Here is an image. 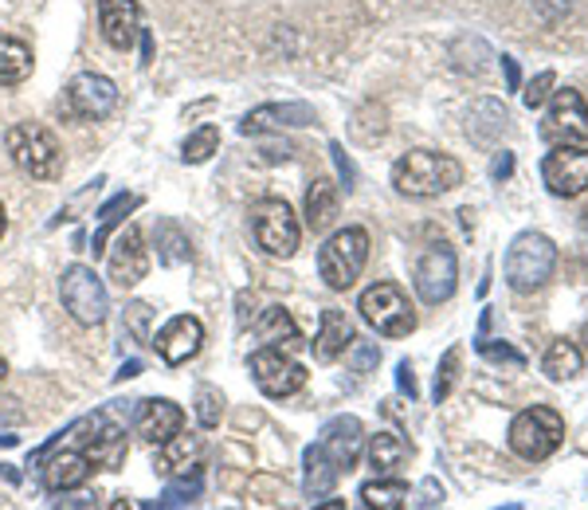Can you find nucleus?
Segmentation results:
<instances>
[{
  "mask_svg": "<svg viewBox=\"0 0 588 510\" xmlns=\"http://www.w3.org/2000/svg\"><path fill=\"white\" fill-rule=\"evenodd\" d=\"M32 47L17 36H0V87H20L32 75Z\"/></svg>",
  "mask_w": 588,
  "mask_h": 510,
  "instance_id": "25",
  "label": "nucleus"
},
{
  "mask_svg": "<svg viewBox=\"0 0 588 510\" xmlns=\"http://www.w3.org/2000/svg\"><path fill=\"white\" fill-rule=\"evenodd\" d=\"M251 232H255V243L275 260H291L298 251V240H303V228L294 220L291 205L279 197H263L251 208Z\"/></svg>",
  "mask_w": 588,
  "mask_h": 510,
  "instance_id": "8",
  "label": "nucleus"
},
{
  "mask_svg": "<svg viewBox=\"0 0 588 510\" xmlns=\"http://www.w3.org/2000/svg\"><path fill=\"white\" fill-rule=\"evenodd\" d=\"M200 452H205L200 436H185V428H181L177 436H170L165 444H161L157 471L161 475H185V471H193V467H200Z\"/></svg>",
  "mask_w": 588,
  "mask_h": 510,
  "instance_id": "23",
  "label": "nucleus"
},
{
  "mask_svg": "<svg viewBox=\"0 0 588 510\" xmlns=\"http://www.w3.org/2000/svg\"><path fill=\"white\" fill-rule=\"evenodd\" d=\"M311 102H268V107H255L248 118L240 122L243 134H268V130H298V126H314Z\"/></svg>",
  "mask_w": 588,
  "mask_h": 510,
  "instance_id": "17",
  "label": "nucleus"
},
{
  "mask_svg": "<svg viewBox=\"0 0 588 510\" xmlns=\"http://www.w3.org/2000/svg\"><path fill=\"white\" fill-rule=\"evenodd\" d=\"M409 456H412V448L396 432H377L373 444H369V464H373L377 475H392L396 467H404Z\"/></svg>",
  "mask_w": 588,
  "mask_h": 510,
  "instance_id": "29",
  "label": "nucleus"
},
{
  "mask_svg": "<svg viewBox=\"0 0 588 510\" xmlns=\"http://www.w3.org/2000/svg\"><path fill=\"white\" fill-rule=\"evenodd\" d=\"M138 373H142V361H126V366L122 369H118V381H126V377H138Z\"/></svg>",
  "mask_w": 588,
  "mask_h": 510,
  "instance_id": "43",
  "label": "nucleus"
},
{
  "mask_svg": "<svg viewBox=\"0 0 588 510\" xmlns=\"http://www.w3.org/2000/svg\"><path fill=\"white\" fill-rule=\"evenodd\" d=\"M200 346H205V326H200V318H193V314H177V318H170V323L153 334V349H157L161 361H170V366L193 361L196 354H200Z\"/></svg>",
  "mask_w": 588,
  "mask_h": 510,
  "instance_id": "13",
  "label": "nucleus"
},
{
  "mask_svg": "<svg viewBox=\"0 0 588 510\" xmlns=\"http://www.w3.org/2000/svg\"><path fill=\"white\" fill-rule=\"evenodd\" d=\"M553 83H557V75H553V72H542L534 83H530L526 90H522V102H526L530 110H542L545 102H549V95H553Z\"/></svg>",
  "mask_w": 588,
  "mask_h": 510,
  "instance_id": "36",
  "label": "nucleus"
},
{
  "mask_svg": "<svg viewBox=\"0 0 588 510\" xmlns=\"http://www.w3.org/2000/svg\"><path fill=\"white\" fill-rule=\"evenodd\" d=\"M479 354H482V358H490V361H507V366H514V369L526 366V361H522V354H518V349H510L507 341H502V346H490V341L479 338Z\"/></svg>",
  "mask_w": 588,
  "mask_h": 510,
  "instance_id": "38",
  "label": "nucleus"
},
{
  "mask_svg": "<svg viewBox=\"0 0 588 510\" xmlns=\"http://www.w3.org/2000/svg\"><path fill=\"white\" fill-rule=\"evenodd\" d=\"M216 150H220V130H216V126H200V130L188 134L185 145H181V162L200 165V162H208Z\"/></svg>",
  "mask_w": 588,
  "mask_h": 510,
  "instance_id": "33",
  "label": "nucleus"
},
{
  "mask_svg": "<svg viewBox=\"0 0 588 510\" xmlns=\"http://www.w3.org/2000/svg\"><path fill=\"white\" fill-rule=\"evenodd\" d=\"M142 205V197H134V193H118L115 200H107V205L98 208V228H95V240H90V251H95V260L107 251V240L110 232H115L118 225L126 220V213H134V208Z\"/></svg>",
  "mask_w": 588,
  "mask_h": 510,
  "instance_id": "27",
  "label": "nucleus"
},
{
  "mask_svg": "<svg viewBox=\"0 0 588 510\" xmlns=\"http://www.w3.org/2000/svg\"><path fill=\"white\" fill-rule=\"evenodd\" d=\"M353 341V323H349L341 311H322V330L314 338V358L318 361H334L341 358Z\"/></svg>",
  "mask_w": 588,
  "mask_h": 510,
  "instance_id": "24",
  "label": "nucleus"
},
{
  "mask_svg": "<svg viewBox=\"0 0 588 510\" xmlns=\"http://www.w3.org/2000/svg\"><path fill=\"white\" fill-rule=\"evenodd\" d=\"M255 338L263 341V346H279V349H291L303 341V334H298V326H294V318L283 311V306H268L263 311V318L255 323Z\"/></svg>",
  "mask_w": 588,
  "mask_h": 510,
  "instance_id": "26",
  "label": "nucleus"
},
{
  "mask_svg": "<svg viewBox=\"0 0 588 510\" xmlns=\"http://www.w3.org/2000/svg\"><path fill=\"white\" fill-rule=\"evenodd\" d=\"M542 181L553 197H580L588 188V150L585 145H557L553 153H545Z\"/></svg>",
  "mask_w": 588,
  "mask_h": 510,
  "instance_id": "12",
  "label": "nucleus"
},
{
  "mask_svg": "<svg viewBox=\"0 0 588 510\" xmlns=\"http://www.w3.org/2000/svg\"><path fill=\"white\" fill-rule=\"evenodd\" d=\"M251 377H255V386L263 397L271 401H283V397H294L298 389L306 386V369L279 346H263L255 349V358H251Z\"/></svg>",
  "mask_w": 588,
  "mask_h": 510,
  "instance_id": "9",
  "label": "nucleus"
},
{
  "mask_svg": "<svg viewBox=\"0 0 588 510\" xmlns=\"http://www.w3.org/2000/svg\"><path fill=\"white\" fill-rule=\"evenodd\" d=\"M553 268H557V248H553V240L542 232L518 236L507 251V263H502L507 283L514 286L518 295H530V291H537V286L549 283Z\"/></svg>",
  "mask_w": 588,
  "mask_h": 510,
  "instance_id": "3",
  "label": "nucleus"
},
{
  "mask_svg": "<svg viewBox=\"0 0 588 510\" xmlns=\"http://www.w3.org/2000/svg\"><path fill=\"white\" fill-rule=\"evenodd\" d=\"M98 32L115 52H130L142 36V9L138 0H98Z\"/></svg>",
  "mask_w": 588,
  "mask_h": 510,
  "instance_id": "14",
  "label": "nucleus"
},
{
  "mask_svg": "<svg viewBox=\"0 0 588 510\" xmlns=\"http://www.w3.org/2000/svg\"><path fill=\"white\" fill-rule=\"evenodd\" d=\"M392 185L404 197H439V193L464 185V165L455 162L451 153L412 150L392 165Z\"/></svg>",
  "mask_w": 588,
  "mask_h": 510,
  "instance_id": "1",
  "label": "nucleus"
},
{
  "mask_svg": "<svg viewBox=\"0 0 588 510\" xmlns=\"http://www.w3.org/2000/svg\"><path fill=\"white\" fill-rule=\"evenodd\" d=\"M502 72H507V87L510 90H522V72H518V63L510 55H502Z\"/></svg>",
  "mask_w": 588,
  "mask_h": 510,
  "instance_id": "42",
  "label": "nucleus"
},
{
  "mask_svg": "<svg viewBox=\"0 0 588 510\" xmlns=\"http://www.w3.org/2000/svg\"><path fill=\"white\" fill-rule=\"evenodd\" d=\"M396 386H401L409 397H416V377H412V366H409V361H401V369H396Z\"/></svg>",
  "mask_w": 588,
  "mask_h": 510,
  "instance_id": "41",
  "label": "nucleus"
},
{
  "mask_svg": "<svg viewBox=\"0 0 588 510\" xmlns=\"http://www.w3.org/2000/svg\"><path fill=\"white\" fill-rule=\"evenodd\" d=\"M361 440H366V428H361L357 416H334V421L322 428L318 444L330 452L334 464H338L341 471H353L357 456H361Z\"/></svg>",
  "mask_w": 588,
  "mask_h": 510,
  "instance_id": "19",
  "label": "nucleus"
},
{
  "mask_svg": "<svg viewBox=\"0 0 588 510\" xmlns=\"http://www.w3.org/2000/svg\"><path fill=\"white\" fill-rule=\"evenodd\" d=\"M224 416V397L220 389L213 386H200L196 389V421H200V428H216Z\"/></svg>",
  "mask_w": 588,
  "mask_h": 510,
  "instance_id": "34",
  "label": "nucleus"
},
{
  "mask_svg": "<svg viewBox=\"0 0 588 510\" xmlns=\"http://www.w3.org/2000/svg\"><path fill=\"white\" fill-rule=\"evenodd\" d=\"M4 373H9V369H4V358H0V386H4Z\"/></svg>",
  "mask_w": 588,
  "mask_h": 510,
  "instance_id": "45",
  "label": "nucleus"
},
{
  "mask_svg": "<svg viewBox=\"0 0 588 510\" xmlns=\"http://www.w3.org/2000/svg\"><path fill=\"white\" fill-rule=\"evenodd\" d=\"M542 369H545V377H549V381H573V377L585 369V358H580V349L573 346V341L562 338V341H553V346H549Z\"/></svg>",
  "mask_w": 588,
  "mask_h": 510,
  "instance_id": "30",
  "label": "nucleus"
},
{
  "mask_svg": "<svg viewBox=\"0 0 588 510\" xmlns=\"http://www.w3.org/2000/svg\"><path fill=\"white\" fill-rule=\"evenodd\" d=\"M349 358H353V366H357V373H366L369 366H377V358H381V349L373 346V341H349V349H346Z\"/></svg>",
  "mask_w": 588,
  "mask_h": 510,
  "instance_id": "37",
  "label": "nucleus"
},
{
  "mask_svg": "<svg viewBox=\"0 0 588 510\" xmlns=\"http://www.w3.org/2000/svg\"><path fill=\"white\" fill-rule=\"evenodd\" d=\"M542 138L553 145H585L588 142V102L580 90L565 87L549 95V115L542 122Z\"/></svg>",
  "mask_w": 588,
  "mask_h": 510,
  "instance_id": "10",
  "label": "nucleus"
},
{
  "mask_svg": "<svg viewBox=\"0 0 588 510\" xmlns=\"http://www.w3.org/2000/svg\"><path fill=\"white\" fill-rule=\"evenodd\" d=\"M4 145H9V158L17 162V170L28 173V177L55 181L63 173V150L47 126L17 122L9 134H4Z\"/></svg>",
  "mask_w": 588,
  "mask_h": 510,
  "instance_id": "2",
  "label": "nucleus"
},
{
  "mask_svg": "<svg viewBox=\"0 0 588 510\" xmlns=\"http://www.w3.org/2000/svg\"><path fill=\"white\" fill-rule=\"evenodd\" d=\"M200 487H205V475H200V467H193V471L177 475V479L165 487V495L157 499V507H188V502L200 499Z\"/></svg>",
  "mask_w": 588,
  "mask_h": 510,
  "instance_id": "32",
  "label": "nucleus"
},
{
  "mask_svg": "<svg viewBox=\"0 0 588 510\" xmlns=\"http://www.w3.org/2000/svg\"><path fill=\"white\" fill-rule=\"evenodd\" d=\"M416 295L428 306H439L455 295V283H459V263H455V251L447 243H432L416 263Z\"/></svg>",
  "mask_w": 588,
  "mask_h": 510,
  "instance_id": "11",
  "label": "nucleus"
},
{
  "mask_svg": "<svg viewBox=\"0 0 588 510\" xmlns=\"http://www.w3.org/2000/svg\"><path fill=\"white\" fill-rule=\"evenodd\" d=\"M357 311L384 338H404V334L416 330V306L409 303V295L396 283H373L361 295Z\"/></svg>",
  "mask_w": 588,
  "mask_h": 510,
  "instance_id": "6",
  "label": "nucleus"
},
{
  "mask_svg": "<svg viewBox=\"0 0 588 510\" xmlns=\"http://www.w3.org/2000/svg\"><path fill=\"white\" fill-rule=\"evenodd\" d=\"M338 479H341V467L334 464L330 452L322 448V444H311V448H306V479H303L306 499L322 502L334 487H338Z\"/></svg>",
  "mask_w": 588,
  "mask_h": 510,
  "instance_id": "21",
  "label": "nucleus"
},
{
  "mask_svg": "<svg viewBox=\"0 0 588 510\" xmlns=\"http://www.w3.org/2000/svg\"><path fill=\"white\" fill-rule=\"evenodd\" d=\"M4 232H9V216H4V205H0V240H4Z\"/></svg>",
  "mask_w": 588,
  "mask_h": 510,
  "instance_id": "44",
  "label": "nucleus"
},
{
  "mask_svg": "<svg viewBox=\"0 0 588 510\" xmlns=\"http://www.w3.org/2000/svg\"><path fill=\"white\" fill-rule=\"evenodd\" d=\"M565 440V421L562 412H553L549 404H534V409L518 412L514 424H510V452L530 464H542L553 452L562 448Z\"/></svg>",
  "mask_w": 588,
  "mask_h": 510,
  "instance_id": "4",
  "label": "nucleus"
},
{
  "mask_svg": "<svg viewBox=\"0 0 588 510\" xmlns=\"http://www.w3.org/2000/svg\"><path fill=\"white\" fill-rule=\"evenodd\" d=\"M145 271H150V251H145L142 228L130 225L122 236H118L115 251H110V279L126 291V286L142 283Z\"/></svg>",
  "mask_w": 588,
  "mask_h": 510,
  "instance_id": "16",
  "label": "nucleus"
},
{
  "mask_svg": "<svg viewBox=\"0 0 588 510\" xmlns=\"http://www.w3.org/2000/svg\"><path fill=\"white\" fill-rule=\"evenodd\" d=\"M40 467H44V487L59 495V491H79L90 479V471H95V459L87 452H75L63 444V452H52Z\"/></svg>",
  "mask_w": 588,
  "mask_h": 510,
  "instance_id": "18",
  "label": "nucleus"
},
{
  "mask_svg": "<svg viewBox=\"0 0 588 510\" xmlns=\"http://www.w3.org/2000/svg\"><path fill=\"white\" fill-rule=\"evenodd\" d=\"M510 173H514V153L502 150L499 158H494V170H490V177H494V181H507Z\"/></svg>",
  "mask_w": 588,
  "mask_h": 510,
  "instance_id": "40",
  "label": "nucleus"
},
{
  "mask_svg": "<svg viewBox=\"0 0 588 510\" xmlns=\"http://www.w3.org/2000/svg\"><path fill=\"white\" fill-rule=\"evenodd\" d=\"M369 263V232L366 228H341L318 251V275L326 279L330 291H349L357 275Z\"/></svg>",
  "mask_w": 588,
  "mask_h": 510,
  "instance_id": "5",
  "label": "nucleus"
},
{
  "mask_svg": "<svg viewBox=\"0 0 588 510\" xmlns=\"http://www.w3.org/2000/svg\"><path fill=\"white\" fill-rule=\"evenodd\" d=\"M153 243H157V260L165 263V268H177V263L193 260L188 236L181 232L177 220H157V228H153Z\"/></svg>",
  "mask_w": 588,
  "mask_h": 510,
  "instance_id": "28",
  "label": "nucleus"
},
{
  "mask_svg": "<svg viewBox=\"0 0 588 510\" xmlns=\"http://www.w3.org/2000/svg\"><path fill=\"white\" fill-rule=\"evenodd\" d=\"M459 361H464V349H459V346H451V349H447V354H444V361H439V373H436V404L451 397L455 377H459Z\"/></svg>",
  "mask_w": 588,
  "mask_h": 510,
  "instance_id": "35",
  "label": "nucleus"
},
{
  "mask_svg": "<svg viewBox=\"0 0 588 510\" xmlns=\"http://www.w3.org/2000/svg\"><path fill=\"white\" fill-rule=\"evenodd\" d=\"M185 428V409L173 401H165V397H153V401H142V409H138V436L150 440V444H165L170 436H177V432Z\"/></svg>",
  "mask_w": 588,
  "mask_h": 510,
  "instance_id": "20",
  "label": "nucleus"
},
{
  "mask_svg": "<svg viewBox=\"0 0 588 510\" xmlns=\"http://www.w3.org/2000/svg\"><path fill=\"white\" fill-rule=\"evenodd\" d=\"M338 208H341V193L330 177H318L306 188V228L311 232H326L338 220Z\"/></svg>",
  "mask_w": 588,
  "mask_h": 510,
  "instance_id": "22",
  "label": "nucleus"
},
{
  "mask_svg": "<svg viewBox=\"0 0 588 510\" xmlns=\"http://www.w3.org/2000/svg\"><path fill=\"white\" fill-rule=\"evenodd\" d=\"M412 491L401 484V479H373V484L361 487V502L369 510H401L409 507Z\"/></svg>",
  "mask_w": 588,
  "mask_h": 510,
  "instance_id": "31",
  "label": "nucleus"
},
{
  "mask_svg": "<svg viewBox=\"0 0 588 510\" xmlns=\"http://www.w3.org/2000/svg\"><path fill=\"white\" fill-rule=\"evenodd\" d=\"M59 299H63V311L72 314L79 326H98L110 314L107 283H102V279L95 275V268H87V263H75V268L63 271Z\"/></svg>",
  "mask_w": 588,
  "mask_h": 510,
  "instance_id": "7",
  "label": "nucleus"
},
{
  "mask_svg": "<svg viewBox=\"0 0 588 510\" xmlns=\"http://www.w3.org/2000/svg\"><path fill=\"white\" fill-rule=\"evenodd\" d=\"M115 102H118V87L107 79V75L83 72L67 83V107H72L79 118L98 122V118H107L110 110H115Z\"/></svg>",
  "mask_w": 588,
  "mask_h": 510,
  "instance_id": "15",
  "label": "nucleus"
},
{
  "mask_svg": "<svg viewBox=\"0 0 588 510\" xmlns=\"http://www.w3.org/2000/svg\"><path fill=\"white\" fill-rule=\"evenodd\" d=\"M330 153H334V162H338V173L346 177V193H353V188H357V170H353V162H349L346 150H341L338 142L330 145Z\"/></svg>",
  "mask_w": 588,
  "mask_h": 510,
  "instance_id": "39",
  "label": "nucleus"
},
{
  "mask_svg": "<svg viewBox=\"0 0 588 510\" xmlns=\"http://www.w3.org/2000/svg\"><path fill=\"white\" fill-rule=\"evenodd\" d=\"M585 225H588V213H585Z\"/></svg>",
  "mask_w": 588,
  "mask_h": 510,
  "instance_id": "46",
  "label": "nucleus"
}]
</instances>
